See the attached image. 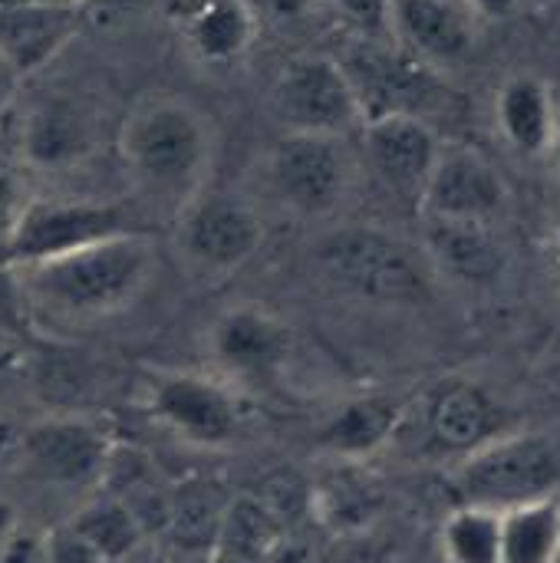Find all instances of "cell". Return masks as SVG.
Listing matches in <instances>:
<instances>
[{
    "instance_id": "obj_1",
    "label": "cell",
    "mask_w": 560,
    "mask_h": 563,
    "mask_svg": "<svg viewBox=\"0 0 560 563\" xmlns=\"http://www.w3.org/2000/svg\"><path fill=\"white\" fill-rule=\"evenodd\" d=\"M155 267L158 254L152 238L145 231H129L13 271L33 323L89 327L129 310L152 284Z\"/></svg>"
},
{
    "instance_id": "obj_2",
    "label": "cell",
    "mask_w": 560,
    "mask_h": 563,
    "mask_svg": "<svg viewBox=\"0 0 560 563\" xmlns=\"http://www.w3.org/2000/svg\"><path fill=\"white\" fill-rule=\"evenodd\" d=\"M119 158L142 205L175 218L201 188L215 162V129L185 96L149 92L119 125Z\"/></svg>"
},
{
    "instance_id": "obj_3",
    "label": "cell",
    "mask_w": 560,
    "mask_h": 563,
    "mask_svg": "<svg viewBox=\"0 0 560 563\" xmlns=\"http://www.w3.org/2000/svg\"><path fill=\"white\" fill-rule=\"evenodd\" d=\"M320 277L347 297L380 307H413L432 297L436 274L419 244L376 224H343L314 247Z\"/></svg>"
},
{
    "instance_id": "obj_4",
    "label": "cell",
    "mask_w": 560,
    "mask_h": 563,
    "mask_svg": "<svg viewBox=\"0 0 560 563\" xmlns=\"http://www.w3.org/2000/svg\"><path fill=\"white\" fill-rule=\"evenodd\" d=\"M455 505L512 511L560 495V449L541 432L508 429L475 452L455 459L449 472Z\"/></svg>"
},
{
    "instance_id": "obj_5",
    "label": "cell",
    "mask_w": 560,
    "mask_h": 563,
    "mask_svg": "<svg viewBox=\"0 0 560 563\" xmlns=\"http://www.w3.org/2000/svg\"><path fill=\"white\" fill-rule=\"evenodd\" d=\"M264 181L281 208L297 218H333L353 188V155L347 139L281 132L264 155Z\"/></svg>"
},
{
    "instance_id": "obj_6",
    "label": "cell",
    "mask_w": 560,
    "mask_h": 563,
    "mask_svg": "<svg viewBox=\"0 0 560 563\" xmlns=\"http://www.w3.org/2000/svg\"><path fill=\"white\" fill-rule=\"evenodd\" d=\"M172 241L185 267L218 280L241 271L261 251L264 221L244 195L201 188L172 218Z\"/></svg>"
},
{
    "instance_id": "obj_7",
    "label": "cell",
    "mask_w": 560,
    "mask_h": 563,
    "mask_svg": "<svg viewBox=\"0 0 560 563\" xmlns=\"http://www.w3.org/2000/svg\"><path fill=\"white\" fill-rule=\"evenodd\" d=\"M271 112L284 132L353 139L363 129V106L343 63L323 53L294 56L271 86Z\"/></svg>"
},
{
    "instance_id": "obj_8",
    "label": "cell",
    "mask_w": 560,
    "mask_h": 563,
    "mask_svg": "<svg viewBox=\"0 0 560 563\" xmlns=\"http://www.w3.org/2000/svg\"><path fill=\"white\" fill-rule=\"evenodd\" d=\"M139 231L125 208L86 198H30L17 234L7 247V264H33L69 254L76 247Z\"/></svg>"
},
{
    "instance_id": "obj_9",
    "label": "cell",
    "mask_w": 560,
    "mask_h": 563,
    "mask_svg": "<svg viewBox=\"0 0 560 563\" xmlns=\"http://www.w3.org/2000/svg\"><path fill=\"white\" fill-rule=\"evenodd\" d=\"M112 455V439L89 419L53 416L33 422L20 435V465L30 478L53 488L102 485Z\"/></svg>"
},
{
    "instance_id": "obj_10",
    "label": "cell",
    "mask_w": 560,
    "mask_h": 563,
    "mask_svg": "<svg viewBox=\"0 0 560 563\" xmlns=\"http://www.w3.org/2000/svg\"><path fill=\"white\" fill-rule=\"evenodd\" d=\"M149 416L191 445H228L241 435L244 416L231 389L198 373H165L149 386Z\"/></svg>"
},
{
    "instance_id": "obj_11",
    "label": "cell",
    "mask_w": 560,
    "mask_h": 563,
    "mask_svg": "<svg viewBox=\"0 0 560 563\" xmlns=\"http://www.w3.org/2000/svg\"><path fill=\"white\" fill-rule=\"evenodd\" d=\"M508 208L505 175L492 158L469 145H442L432 175L419 195V218L498 224Z\"/></svg>"
},
{
    "instance_id": "obj_12",
    "label": "cell",
    "mask_w": 560,
    "mask_h": 563,
    "mask_svg": "<svg viewBox=\"0 0 560 563\" xmlns=\"http://www.w3.org/2000/svg\"><path fill=\"white\" fill-rule=\"evenodd\" d=\"M360 145L373 178L389 195L419 205V195L442 152L436 129L422 115H406V112L373 115L360 129Z\"/></svg>"
},
{
    "instance_id": "obj_13",
    "label": "cell",
    "mask_w": 560,
    "mask_h": 563,
    "mask_svg": "<svg viewBox=\"0 0 560 563\" xmlns=\"http://www.w3.org/2000/svg\"><path fill=\"white\" fill-rule=\"evenodd\" d=\"M389 40L429 69L455 66L475 46V16L459 0H389Z\"/></svg>"
},
{
    "instance_id": "obj_14",
    "label": "cell",
    "mask_w": 560,
    "mask_h": 563,
    "mask_svg": "<svg viewBox=\"0 0 560 563\" xmlns=\"http://www.w3.org/2000/svg\"><path fill=\"white\" fill-rule=\"evenodd\" d=\"M419 247L439 280L462 287H492L508 271V251L495 224L422 218Z\"/></svg>"
},
{
    "instance_id": "obj_15",
    "label": "cell",
    "mask_w": 560,
    "mask_h": 563,
    "mask_svg": "<svg viewBox=\"0 0 560 563\" xmlns=\"http://www.w3.org/2000/svg\"><path fill=\"white\" fill-rule=\"evenodd\" d=\"M422 419L432 445L455 459L508 432L502 402L479 379H442L426 396Z\"/></svg>"
},
{
    "instance_id": "obj_16",
    "label": "cell",
    "mask_w": 560,
    "mask_h": 563,
    "mask_svg": "<svg viewBox=\"0 0 560 563\" xmlns=\"http://www.w3.org/2000/svg\"><path fill=\"white\" fill-rule=\"evenodd\" d=\"M211 353L234 376L267 379L290 353V330L261 307H231L211 327Z\"/></svg>"
},
{
    "instance_id": "obj_17",
    "label": "cell",
    "mask_w": 560,
    "mask_h": 563,
    "mask_svg": "<svg viewBox=\"0 0 560 563\" xmlns=\"http://www.w3.org/2000/svg\"><path fill=\"white\" fill-rule=\"evenodd\" d=\"M92 148V119L73 99H40L20 125V152L36 168H69Z\"/></svg>"
},
{
    "instance_id": "obj_18",
    "label": "cell",
    "mask_w": 560,
    "mask_h": 563,
    "mask_svg": "<svg viewBox=\"0 0 560 563\" xmlns=\"http://www.w3.org/2000/svg\"><path fill=\"white\" fill-rule=\"evenodd\" d=\"M403 426V402L389 396H356L320 426V449L343 465H360L393 442Z\"/></svg>"
},
{
    "instance_id": "obj_19",
    "label": "cell",
    "mask_w": 560,
    "mask_h": 563,
    "mask_svg": "<svg viewBox=\"0 0 560 563\" xmlns=\"http://www.w3.org/2000/svg\"><path fill=\"white\" fill-rule=\"evenodd\" d=\"M79 16L83 10L76 7H0V53L13 63L20 76H26L59 53V46L73 36Z\"/></svg>"
},
{
    "instance_id": "obj_20",
    "label": "cell",
    "mask_w": 560,
    "mask_h": 563,
    "mask_svg": "<svg viewBox=\"0 0 560 563\" xmlns=\"http://www.w3.org/2000/svg\"><path fill=\"white\" fill-rule=\"evenodd\" d=\"M188 53L205 66L238 63L257 33V16L244 0H195L182 20Z\"/></svg>"
},
{
    "instance_id": "obj_21",
    "label": "cell",
    "mask_w": 560,
    "mask_h": 563,
    "mask_svg": "<svg viewBox=\"0 0 560 563\" xmlns=\"http://www.w3.org/2000/svg\"><path fill=\"white\" fill-rule=\"evenodd\" d=\"M495 122L502 139L535 158V155H548L554 132H558V112H554V99L551 89L535 79V76H512L495 99Z\"/></svg>"
},
{
    "instance_id": "obj_22",
    "label": "cell",
    "mask_w": 560,
    "mask_h": 563,
    "mask_svg": "<svg viewBox=\"0 0 560 563\" xmlns=\"http://www.w3.org/2000/svg\"><path fill=\"white\" fill-rule=\"evenodd\" d=\"M386 505V492L360 465H343L307 492V511L330 534L366 531Z\"/></svg>"
},
{
    "instance_id": "obj_23",
    "label": "cell",
    "mask_w": 560,
    "mask_h": 563,
    "mask_svg": "<svg viewBox=\"0 0 560 563\" xmlns=\"http://www.w3.org/2000/svg\"><path fill=\"white\" fill-rule=\"evenodd\" d=\"M228 498L231 495H224L218 482H182L178 488H168L162 528L172 548L188 558H208L218 544Z\"/></svg>"
},
{
    "instance_id": "obj_24",
    "label": "cell",
    "mask_w": 560,
    "mask_h": 563,
    "mask_svg": "<svg viewBox=\"0 0 560 563\" xmlns=\"http://www.w3.org/2000/svg\"><path fill=\"white\" fill-rule=\"evenodd\" d=\"M287 531V521L264 495H231L224 505L215 551L254 563H271Z\"/></svg>"
},
{
    "instance_id": "obj_25",
    "label": "cell",
    "mask_w": 560,
    "mask_h": 563,
    "mask_svg": "<svg viewBox=\"0 0 560 563\" xmlns=\"http://www.w3.org/2000/svg\"><path fill=\"white\" fill-rule=\"evenodd\" d=\"M66 528L106 563L132 561L145 541V528L139 525V518L109 492H96L92 498H86L66 521Z\"/></svg>"
},
{
    "instance_id": "obj_26",
    "label": "cell",
    "mask_w": 560,
    "mask_h": 563,
    "mask_svg": "<svg viewBox=\"0 0 560 563\" xmlns=\"http://www.w3.org/2000/svg\"><path fill=\"white\" fill-rule=\"evenodd\" d=\"M502 563H560V495L502 515Z\"/></svg>"
},
{
    "instance_id": "obj_27",
    "label": "cell",
    "mask_w": 560,
    "mask_h": 563,
    "mask_svg": "<svg viewBox=\"0 0 560 563\" xmlns=\"http://www.w3.org/2000/svg\"><path fill=\"white\" fill-rule=\"evenodd\" d=\"M439 551L446 563H502V515L455 505L442 518Z\"/></svg>"
},
{
    "instance_id": "obj_28",
    "label": "cell",
    "mask_w": 560,
    "mask_h": 563,
    "mask_svg": "<svg viewBox=\"0 0 560 563\" xmlns=\"http://www.w3.org/2000/svg\"><path fill=\"white\" fill-rule=\"evenodd\" d=\"M33 191L20 172V165L7 155H0V261L7 257V247L17 234V224L30 205Z\"/></svg>"
},
{
    "instance_id": "obj_29",
    "label": "cell",
    "mask_w": 560,
    "mask_h": 563,
    "mask_svg": "<svg viewBox=\"0 0 560 563\" xmlns=\"http://www.w3.org/2000/svg\"><path fill=\"white\" fill-rule=\"evenodd\" d=\"M33 327L17 271L0 261V340H17Z\"/></svg>"
},
{
    "instance_id": "obj_30",
    "label": "cell",
    "mask_w": 560,
    "mask_h": 563,
    "mask_svg": "<svg viewBox=\"0 0 560 563\" xmlns=\"http://www.w3.org/2000/svg\"><path fill=\"white\" fill-rule=\"evenodd\" d=\"M366 40H389V0H327Z\"/></svg>"
},
{
    "instance_id": "obj_31",
    "label": "cell",
    "mask_w": 560,
    "mask_h": 563,
    "mask_svg": "<svg viewBox=\"0 0 560 563\" xmlns=\"http://www.w3.org/2000/svg\"><path fill=\"white\" fill-rule=\"evenodd\" d=\"M46 563H106L86 541H79L66 525L46 534Z\"/></svg>"
},
{
    "instance_id": "obj_32",
    "label": "cell",
    "mask_w": 560,
    "mask_h": 563,
    "mask_svg": "<svg viewBox=\"0 0 560 563\" xmlns=\"http://www.w3.org/2000/svg\"><path fill=\"white\" fill-rule=\"evenodd\" d=\"M0 563H46V534L17 528V534L0 548Z\"/></svg>"
},
{
    "instance_id": "obj_33",
    "label": "cell",
    "mask_w": 560,
    "mask_h": 563,
    "mask_svg": "<svg viewBox=\"0 0 560 563\" xmlns=\"http://www.w3.org/2000/svg\"><path fill=\"white\" fill-rule=\"evenodd\" d=\"M254 16H271V20H297L307 13L314 0H244Z\"/></svg>"
},
{
    "instance_id": "obj_34",
    "label": "cell",
    "mask_w": 560,
    "mask_h": 563,
    "mask_svg": "<svg viewBox=\"0 0 560 563\" xmlns=\"http://www.w3.org/2000/svg\"><path fill=\"white\" fill-rule=\"evenodd\" d=\"M475 20H512L525 0H459Z\"/></svg>"
},
{
    "instance_id": "obj_35",
    "label": "cell",
    "mask_w": 560,
    "mask_h": 563,
    "mask_svg": "<svg viewBox=\"0 0 560 563\" xmlns=\"http://www.w3.org/2000/svg\"><path fill=\"white\" fill-rule=\"evenodd\" d=\"M20 82H23V76L13 69V63L0 53V112L17 99V92H20Z\"/></svg>"
},
{
    "instance_id": "obj_36",
    "label": "cell",
    "mask_w": 560,
    "mask_h": 563,
    "mask_svg": "<svg viewBox=\"0 0 560 563\" xmlns=\"http://www.w3.org/2000/svg\"><path fill=\"white\" fill-rule=\"evenodd\" d=\"M17 528H20V518H17V508H13V501H7V498H0V548L17 534Z\"/></svg>"
},
{
    "instance_id": "obj_37",
    "label": "cell",
    "mask_w": 560,
    "mask_h": 563,
    "mask_svg": "<svg viewBox=\"0 0 560 563\" xmlns=\"http://www.w3.org/2000/svg\"><path fill=\"white\" fill-rule=\"evenodd\" d=\"M20 3H43V7H76L83 10L86 0H0V7H20Z\"/></svg>"
},
{
    "instance_id": "obj_38",
    "label": "cell",
    "mask_w": 560,
    "mask_h": 563,
    "mask_svg": "<svg viewBox=\"0 0 560 563\" xmlns=\"http://www.w3.org/2000/svg\"><path fill=\"white\" fill-rule=\"evenodd\" d=\"M205 563H254V561H244V558H234V554H224V551H211Z\"/></svg>"
},
{
    "instance_id": "obj_39",
    "label": "cell",
    "mask_w": 560,
    "mask_h": 563,
    "mask_svg": "<svg viewBox=\"0 0 560 563\" xmlns=\"http://www.w3.org/2000/svg\"><path fill=\"white\" fill-rule=\"evenodd\" d=\"M548 155H551V162H554V175H558L560 181V122L558 132H554V142H551V148H548Z\"/></svg>"
},
{
    "instance_id": "obj_40",
    "label": "cell",
    "mask_w": 560,
    "mask_h": 563,
    "mask_svg": "<svg viewBox=\"0 0 560 563\" xmlns=\"http://www.w3.org/2000/svg\"><path fill=\"white\" fill-rule=\"evenodd\" d=\"M172 563H205V558H188V554H178V561Z\"/></svg>"
},
{
    "instance_id": "obj_41",
    "label": "cell",
    "mask_w": 560,
    "mask_h": 563,
    "mask_svg": "<svg viewBox=\"0 0 560 563\" xmlns=\"http://www.w3.org/2000/svg\"><path fill=\"white\" fill-rule=\"evenodd\" d=\"M554 261H558V274H560V224H558V238H554Z\"/></svg>"
}]
</instances>
